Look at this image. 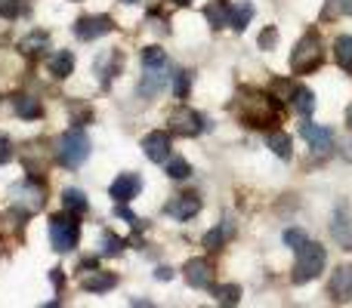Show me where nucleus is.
I'll use <instances>...</instances> for the list:
<instances>
[{
	"label": "nucleus",
	"mask_w": 352,
	"mask_h": 308,
	"mask_svg": "<svg viewBox=\"0 0 352 308\" xmlns=\"http://www.w3.org/2000/svg\"><path fill=\"white\" fill-rule=\"evenodd\" d=\"M285 244L291 250H297V247H303V244H306V235H303V231H297V228H287L285 231Z\"/></svg>",
	"instance_id": "nucleus-35"
},
{
	"label": "nucleus",
	"mask_w": 352,
	"mask_h": 308,
	"mask_svg": "<svg viewBox=\"0 0 352 308\" xmlns=\"http://www.w3.org/2000/svg\"><path fill=\"white\" fill-rule=\"evenodd\" d=\"M142 152L152 163H164L167 157H170V133H164V130H155V133H148L146 139H142Z\"/></svg>",
	"instance_id": "nucleus-13"
},
{
	"label": "nucleus",
	"mask_w": 352,
	"mask_h": 308,
	"mask_svg": "<svg viewBox=\"0 0 352 308\" xmlns=\"http://www.w3.org/2000/svg\"><path fill=\"white\" fill-rule=\"evenodd\" d=\"M232 237H235V222H232V219H223L217 228L207 231L201 244H204V250H223L226 244L232 241Z\"/></svg>",
	"instance_id": "nucleus-15"
},
{
	"label": "nucleus",
	"mask_w": 352,
	"mask_h": 308,
	"mask_svg": "<svg viewBox=\"0 0 352 308\" xmlns=\"http://www.w3.org/2000/svg\"><path fill=\"white\" fill-rule=\"evenodd\" d=\"M10 198L19 210L37 213L43 204H47V188H43V182H37V179H25V182H19V185L10 188Z\"/></svg>",
	"instance_id": "nucleus-5"
},
{
	"label": "nucleus",
	"mask_w": 352,
	"mask_h": 308,
	"mask_svg": "<svg viewBox=\"0 0 352 308\" xmlns=\"http://www.w3.org/2000/svg\"><path fill=\"white\" fill-rule=\"evenodd\" d=\"M121 68V56H115V53H105L102 59L96 62V71H99V80H102V86H109L111 84V74Z\"/></svg>",
	"instance_id": "nucleus-28"
},
{
	"label": "nucleus",
	"mask_w": 352,
	"mask_h": 308,
	"mask_svg": "<svg viewBox=\"0 0 352 308\" xmlns=\"http://www.w3.org/2000/svg\"><path fill=\"white\" fill-rule=\"evenodd\" d=\"M115 216H118V219H124V222H130V225H133V228H140V219H136L133 213H130L124 204H118V206H115Z\"/></svg>",
	"instance_id": "nucleus-38"
},
{
	"label": "nucleus",
	"mask_w": 352,
	"mask_h": 308,
	"mask_svg": "<svg viewBox=\"0 0 352 308\" xmlns=\"http://www.w3.org/2000/svg\"><path fill=\"white\" fill-rule=\"evenodd\" d=\"M111 28H115V22H111L109 16H80L78 22H74V37L90 43V40H96V37H105Z\"/></svg>",
	"instance_id": "nucleus-8"
},
{
	"label": "nucleus",
	"mask_w": 352,
	"mask_h": 308,
	"mask_svg": "<svg viewBox=\"0 0 352 308\" xmlns=\"http://www.w3.org/2000/svg\"><path fill=\"white\" fill-rule=\"evenodd\" d=\"M322 56H324L322 37H318V34H306L303 40L294 47V53H291V71L294 74H309L312 68L322 65Z\"/></svg>",
	"instance_id": "nucleus-4"
},
{
	"label": "nucleus",
	"mask_w": 352,
	"mask_h": 308,
	"mask_svg": "<svg viewBox=\"0 0 352 308\" xmlns=\"http://www.w3.org/2000/svg\"><path fill=\"white\" fill-rule=\"evenodd\" d=\"M173 3H179V6H186V3H192V0H173Z\"/></svg>",
	"instance_id": "nucleus-41"
},
{
	"label": "nucleus",
	"mask_w": 352,
	"mask_h": 308,
	"mask_svg": "<svg viewBox=\"0 0 352 308\" xmlns=\"http://www.w3.org/2000/svg\"><path fill=\"white\" fill-rule=\"evenodd\" d=\"M188 86H192V74H188V71H176V84H173L176 99H186L188 96Z\"/></svg>",
	"instance_id": "nucleus-34"
},
{
	"label": "nucleus",
	"mask_w": 352,
	"mask_h": 308,
	"mask_svg": "<svg viewBox=\"0 0 352 308\" xmlns=\"http://www.w3.org/2000/svg\"><path fill=\"white\" fill-rule=\"evenodd\" d=\"M12 108H16L19 117H25V121H34V117H41V99L28 96V93H19V96L12 99Z\"/></svg>",
	"instance_id": "nucleus-19"
},
{
	"label": "nucleus",
	"mask_w": 352,
	"mask_h": 308,
	"mask_svg": "<svg viewBox=\"0 0 352 308\" xmlns=\"http://www.w3.org/2000/svg\"><path fill=\"white\" fill-rule=\"evenodd\" d=\"M294 253H297V259H294V284H306V281H316L318 274L324 272L328 253H324L322 244L306 241L303 247H297Z\"/></svg>",
	"instance_id": "nucleus-3"
},
{
	"label": "nucleus",
	"mask_w": 352,
	"mask_h": 308,
	"mask_svg": "<svg viewBox=\"0 0 352 308\" xmlns=\"http://www.w3.org/2000/svg\"><path fill=\"white\" fill-rule=\"evenodd\" d=\"M25 12H28L25 0H0V16L3 19H16V16H25Z\"/></svg>",
	"instance_id": "nucleus-31"
},
{
	"label": "nucleus",
	"mask_w": 352,
	"mask_h": 308,
	"mask_svg": "<svg viewBox=\"0 0 352 308\" xmlns=\"http://www.w3.org/2000/svg\"><path fill=\"white\" fill-rule=\"evenodd\" d=\"M124 253V237L118 235H102V256H121Z\"/></svg>",
	"instance_id": "nucleus-32"
},
{
	"label": "nucleus",
	"mask_w": 352,
	"mask_h": 308,
	"mask_svg": "<svg viewBox=\"0 0 352 308\" xmlns=\"http://www.w3.org/2000/svg\"><path fill=\"white\" fill-rule=\"evenodd\" d=\"M155 65H167V56L161 47H148L142 53V68H155Z\"/></svg>",
	"instance_id": "nucleus-33"
},
{
	"label": "nucleus",
	"mask_w": 352,
	"mask_h": 308,
	"mask_svg": "<svg viewBox=\"0 0 352 308\" xmlns=\"http://www.w3.org/2000/svg\"><path fill=\"white\" fill-rule=\"evenodd\" d=\"M121 3H136V0H121Z\"/></svg>",
	"instance_id": "nucleus-42"
},
{
	"label": "nucleus",
	"mask_w": 352,
	"mask_h": 308,
	"mask_svg": "<svg viewBox=\"0 0 352 308\" xmlns=\"http://www.w3.org/2000/svg\"><path fill=\"white\" fill-rule=\"evenodd\" d=\"M275 43H278V31L269 25V28L260 34V47H263V49H275Z\"/></svg>",
	"instance_id": "nucleus-36"
},
{
	"label": "nucleus",
	"mask_w": 352,
	"mask_h": 308,
	"mask_svg": "<svg viewBox=\"0 0 352 308\" xmlns=\"http://www.w3.org/2000/svg\"><path fill=\"white\" fill-rule=\"evenodd\" d=\"M118 278L111 272H102V268H90V272L80 274V287H84L87 293H109L115 290Z\"/></svg>",
	"instance_id": "nucleus-14"
},
{
	"label": "nucleus",
	"mask_w": 352,
	"mask_h": 308,
	"mask_svg": "<svg viewBox=\"0 0 352 308\" xmlns=\"http://www.w3.org/2000/svg\"><path fill=\"white\" fill-rule=\"evenodd\" d=\"M300 133H303V139L309 142V148L318 157H324L331 148H334V133H331L328 127H318V123H303V127H300Z\"/></svg>",
	"instance_id": "nucleus-11"
},
{
	"label": "nucleus",
	"mask_w": 352,
	"mask_h": 308,
	"mask_svg": "<svg viewBox=\"0 0 352 308\" xmlns=\"http://www.w3.org/2000/svg\"><path fill=\"white\" fill-rule=\"evenodd\" d=\"M250 19H254V3L250 0H238L235 6H232V19H229V28L235 31H244L250 25Z\"/></svg>",
	"instance_id": "nucleus-23"
},
{
	"label": "nucleus",
	"mask_w": 352,
	"mask_h": 308,
	"mask_svg": "<svg viewBox=\"0 0 352 308\" xmlns=\"http://www.w3.org/2000/svg\"><path fill=\"white\" fill-rule=\"evenodd\" d=\"M80 241V228L74 219L68 216H53L50 219V244L56 253H72Z\"/></svg>",
	"instance_id": "nucleus-6"
},
{
	"label": "nucleus",
	"mask_w": 352,
	"mask_h": 308,
	"mask_svg": "<svg viewBox=\"0 0 352 308\" xmlns=\"http://www.w3.org/2000/svg\"><path fill=\"white\" fill-rule=\"evenodd\" d=\"M164 213L173 219H179V222H188L192 216L201 213V198L198 194H176L170 204H164Z\"/></svg>",
	"instance_id": "nucleus-12"
},
{
	"label": "nucleus",
	"mask_w": 352,
	"mask_h": 308,
	"mask_svg": "<svg viewBox=\"0 0 352 308\" xmlns=\"http://www.w3.org/2000/svg\"><path fill=\"white\" fill-rule=\"evenodd\" d=\"M47 47H50V34H47V31H31V34L22 37V43H19L22 56H37V53H43Z\"/></svg>",
	"instance_id": "nucleus-25"
},
{
	"label": "nucleus",
	"mask_w": 352,
	"mask_h": 308,
	"mask_svg": "<svg viewBox=\"0 0 352 308\" xmlns=\"http://www.w3.org/2000/svg\"><path fill=\"white\" fill-rule=\"evenodd\" d=\"M291 105H294V111H297V115L309 117L312 111H316V96H312V90H306V86H294Z\"/></svg>",
	"instance_id": "nucleus-22"
},
{
	"label": "nucleus",
	"mask_w": 352,
	"mask_h": 308,
	"mask_svg": "<svg viewBox=\"0 0 352 308\" xmlns=\"http://www.w3.org/2000/svg\"><path fill=\"white\" fill-rule=\"evenodd\" d=\"M266 145L272 148L275 157H281V161H291L294 142H291V136H287V133H281V130H272V133H269V139H266Z\"/></svg>",
	"instance_id": "nucleus-21"
},
{
	"label": "nucleus",
	"mask_w": 352,
	"mask_h": 308,
	"mask_svg": "<svg viewBox=\"0 0 352 308\" xmlns=\"http://www.w3.org/2000/svg\"><path fill=\"white\" fill-rule=\"evenodd\" d=\"M164 68H167V65L146 68V74H142V80H140V93H142V96H158V93L164 90V84H167Z\"/></svg>",
	"instance_id": "nucleus-17"
},
{
	"label": "nucleus",
	"mask_w": 352,
	"mask_h": 308,
	"mask_svg": "<svg viewBox=\"0 0 352 308\" xmlns=\"http://www.w3.org/2000/svg\"><path fill=\"white\" fill-rule=\"evenodd\" d=\"M238 117H241L248 127H272L278 121V105L269 93H256V90H244L241 102H238Z\"/></svg>",
	"instance_id": "nucleus-1"
},
{
	"label": "nucleus",
	"mask_w": 352,
	"mask_h": 308,
	"mask_svg": "<svg viewBox=\"0 0 352 308\" xmlns=\"http://www.w3.org/2000/svg\"><path fill=\"white\" fill-rule=\"evenodd\" d=\"M334 56H337V65L343 71L352 74V34H340L334 40Z\"/></svg>",
	"instance_id": "nucleus-27"
},
{
	"label": "nucleus",
	"mask_w": 352,
	"mask_h": 308,
	"mask_svg": "<svg viewBox=\"0 0 352 308\" xmlns=\"http://www.w3.org/2000/svg\"><path fill=\"white\" fill-rule=\"evenodd\" d=\"M87 157H90V139H87V133L80 127L65 130V133L56 139V161H59L62 167L78 169Z\"/></svg>",
	"instance_id": "nucleus-2"
},
{
	"label": "nucleus",
	"mask_w": 352,
	"mask_h": 308,
	"mask_svg": "<svg viewBox=\"0 0 352 308\" xmlns=\"http://www.w3.org/2000/svg\"><path fill=\"white\" fill-rule=\"evenodd\" d=\"M155 278H158V281H170V278H173V272H170L167 265H161V268H155Z\"/></svg>",
	"instance_id": "nucleus-39"
},
{
	"label": "nucleus",
	"mask_w": 352,
	"mask_h": 308,
	"mask_svg": "<svg viewBox=\"0 0 352 308\" xmlns=\"http://www.w3.org/2000/svg\"><path fill=\"white\" fill-rule=\"evenodd\" d=\"M346 123H349V130H352V105H349V111H346Z\"/></svg>",
	"instance_id": "nucleus-40"
},
{
	"label": "nucleus",
	"mask_w": 352,
	"mask_h": 308,
	"mask_svg": "<svg viewBox=\"0 0 352 308\" xmlns=\"http://www.w3.org/2000/svg\"><path fill=\"white\" fill-rule=\"evenodd\" d=\"M167 123H170V133L186 136V139H192V136H198L201 130H204L201 115L198 111H192L188 105H176L170 115H167Z\"/></svg>",
	"instance_id": "nucleus-7"
},
{
	"label": "nucleus",
	"mask_w": 352,
	"mask_h": 308,
	"mask_svg": "<svg viewBox=\"0 0 352 308\" xmlns=\"http://www.w3.org/2000/svg\"><path fill=\"white\" fill-rule=\"evenodd\" d=\"M140 191H142V179H140V176H136V173H124V176H118V179L111 182L109 198L115 200V204H127V200H133Z\"/></svg>",
	"instance_id": "nucleus-10"
},
{
	"label": "nucleus",
	"mask_w": 352,
	"mask_h": 308,
	"mask_svg": "<svg viewBox=\"0 0 352 308\" xmlns=\"http://www.w3.org/2000/svg\"><path fill=\"white\" fill-rule=\"evenodd\" d=\"M12 154H16V152H12L10 136L0 133V163H10V161H12Z\"/></svg>",
	"instance_id": "nucleus-37"
},
{
	"label": "nucleus",
	"mask_w": 352,
	"mask_h": 308,
	"mask_svg": "<svg viewBox=\"0 0 352 308\" xmlns=\"http://www.w3.org/2000/svg\"><path fill=\"white\" fill-rule=\"evenodd\" d=\"M331 231H334V237L343 244V247L352 250V213H349V206H346V204H340V210H337Z\"/></svg>",
	"instance_id": "nucleus-16"
},
{
	"label": "nucleus",
	"mask_w": 352,
	"mask_h": 308,
	"mask_svg": "<svg viewBox=\"0 0 352 308\" xmlns=\"http://www.w3.org/2000/svg\"><path fill=\"white\" fill-rule=\"evenodd\" d=\"M182 274H186L188 287H195V290H207V287H213V265H210V259H204V256L188 259L186 268H182Z\"/></svg>",
	"instance_id": "nucleus-9"
},
{
	"label": "nucleus",
	"mask_w": 352,
	"mask_h": 308,
	"mask_svg": "<svg viewBox=\"0 0 352 308\" xmlns=\"http://www.w3.org/2000/svg\"><path fill=\"white\" fill-rule=\"evenodd\" d=\"M213 296H217L219 305H238L241 303V287L238 284H219V287H213Z\"/></svg>",
	"instance_id": "nucleus-29"
},
{
	"label": "nucleus",
	"mask_w": 352,
	"mask_h": 308,
	"mask_svg": "<svg viewBox=\"0 0 352 308\" xmlns=\"http://www.w3.org/2000/svg\"><path fill=\"white\" fill-rule=\"evenodd\" d=\"M188 173H192L188 161H182V157H167V176H170V179H186Z\"/></svg>",
	"instance_id": "nucleus-30"
},
{
	"label": "nucleus",
	"mask_w": 352,
	"mask_h": 308,
	"mask_svg": "<svg viewBox=\"0 0 352 308\" xmlns=\"http://www.w3.org/2000/svg\"><path fill=\"white\" fill-rule=\"evenodd\" d=\"M62 206H65V213L84 216L87 213V194L80 191V188H65V191H62Z\"/></svg>",
	"instance_id": "nucleus-24"
},
{
	"label": "nucleus",
	"mask_w": 352,
	"mask_h": 308,
	"mask_svg": "<svg viewBox=\"0 0 352 308\" xmlns=\"http://www.w3.org/2000/svg\"><path fill=\"white\" fill-rule=\"evenodd\" d=\"M72 71H74V56L68 53V49H59V53L50 59V74L62 80V78H68Z\"/></svg>",
	"instance_id": "nucleus-26"
},
{
	"label": "nucleus",
	"mask_w": 352,
	"mask_h": 308,
	"mask_svg": "<svg viewBox=\"0 0 352 308\" xmlns=\"http://www.w3.org/2000/svg\"><path fill=\"white\" fill-rule=\"evenodd\" d=\"M204 16H207V22H210V28L219 31V28H226V25H229L232 6H226V0H213V3H207Z\"/></svg>",
	"instance_id": "nucleus-20"
},
{
	"label": "nucleus",
	"mask_w": 352,
	"mask_h": 308,
	"mask_svg": "<svg viewBox=\"0 0 352 308\" xmlns=\"http://www.w3.org/2000/svg\"><path fill=\"white\" fill-rule=\"evenodd\" d=\"M331 293H334V299H340V303L352 299V265H337L334 278H331Z\"/></svg>",
	"instance_id": "nucleus-18"
}]
</instances>
